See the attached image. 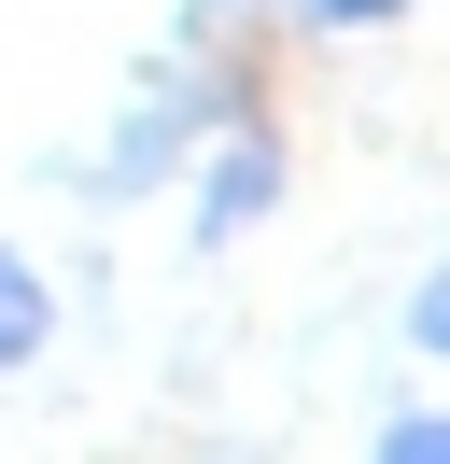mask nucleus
I'll use <instances>...</instances> for the list:
<instances>
[{
    "label": "nucleus",
    "mask_w": 450,
    "mask_h": 464,
    "mask_svg": "<svg viewBox=\"0 0 450 464\" xmlns=\"http://www.w3.org/2000/svg\"><path fill=\"white\" fill-rule=\"evenodd\" d=\"M28 338H43V282H28V267H15V254H0V366H15V352H28Z\"/></svg>",
    "instance_id": "f257e3e1"
},
{
    "label": "nucleus",
    "mask_w": 450,
    "mask_h": 464,
    "mask_svg": "<svg viewBox=\"0 0 450 464\" xmlns=\"http://www.w3.org/2000/svg\"><path fill=\"white\" fill-rule=\"evenodd\" d=\"M253 198H268V141H253V155H225V169H211V226H240Z\"/></svg>",
    "instance_id": "f03ea898"
},
{
    "label": "nucleus",
    "mask_w": 450,
    "mask_h": 464,
    "mask_svg": "<svg viewBox=\"0 0 450 464\" xmlns=\"http://www.w3.org/2000/svg\"><path fill=\"white\" fill-rule=\"evenodd\" d=\"M380 464H450V450H436V422H394V436H380Z\"/></svg>",
    "instance_id": "7ed1b4c3"
},
{
    "label": "nucleus",
    "mask_w": 450,
    "mask_h": 464,
    "mask_svg": "<svg viewBox=\"0 0 450 464\" xmlns=\"http://www.w3.org/2000/svg\"><path fill=\"white\" fill-rule=\"evenodd\" d=\"M309 14H324V29H352V14H394V0H309Z\"/></svg>",
    "instance_id": "20e7f679"
}]
</instances>
